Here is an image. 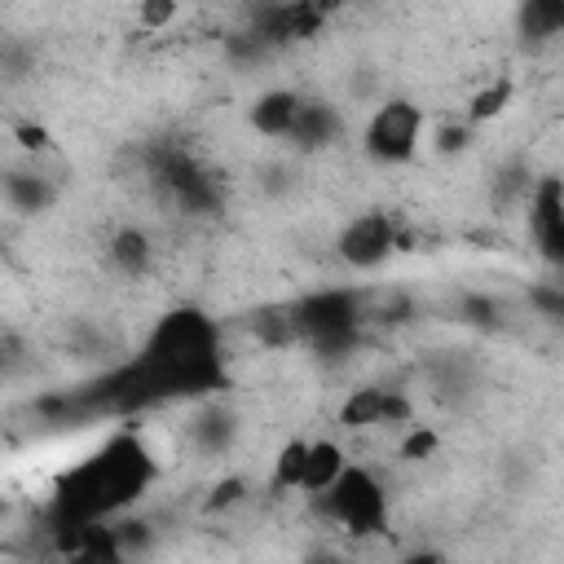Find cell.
Returning a JSON list of instances; mask_svg holds the SVG:
<instances>
[{"label": "cell", "mask_w": 564, "mask_h": 564, "mask_svg": "<svg viewBox=\"0 0 564 564\" xmlns=\"http://www.w3.org/2000/svg\"><path fill=\"white\" fill-rule=\"evenodd\" d=\"M159 467L141 436L115 432L101 449H93L84 463H75L57 489H53V529L62 524H101L119 520L150 485Z\"/></svg>", "instance_id": "cell-1"}, {"label": "cell", "mask_w": 564, "mask_h": 564, "mask_svg": "<svg viewBox=\"0 0 564 564\" xmlns=\"http://www.w3.org/2000/svg\"><path fill=\"white\" fill-rule=\"evenodd\" d=\"M291 313H295V330L304 344H313L322 357H344L361 339L366 300L357 291L326 286V291H313L304 300H291Z\"/></svg>", "instance_id": "cell-2"}, {"label": "cell", "mask_w": 564, "mask_h": 564, "mask_svg": "<svg viewBox=\"0 0 564 564\" xmlns=\"http://www.w3.org/2000/svg\"><path fill=\"white\" fill-rule=\"evenodd\" d=\"M317 502H322V516L352 538H375L388 524V489L370 467H357V463Z\"/></svg>", "instance_id": "cell-3"}, {"label": "cell", "mask_w": 564, "mask_h": 564, "mask_svg": "<svg viewBox=\"0 0 564 564\" xmlns=\"http://www.w3.org/2000/svg\"><path fill=\"white\" fill-rule=\"evenodd\" d=\"M423 132H427V115L419 101L410 97H388L370 110L366 128H361V150L383 163V167H397V163H410L423 145Z\"/></svg>", "instance_id": "cell-4"}, {"label": "cell", "mask_w": 564, "mask_h": 564, "mask_svg": "<svg viewBox=\"0 0 564 564\" xmlns=\"http://www.w3.org/2000/svg\"><path fill=\"white\" fill-rule=\"evenodd\" d=\"M150 181L189 216H207L220 207V189L212 181V172L185 154L181 145H154L150 150Z\"/></svg>", "instance_id": "cell-5"}, {"label": "cell", "mask_w": 564, "mask_h": 564, "mask_svg": "<svg viewBox=\"0 0 564 564\" xmlns=\"http://www.w3.org/2000/svg\"><path fill=\"white\" fill-rule=\"evenodd\" d=\"M401 247H405V229H401V220H397L392 212H379V207L352 216V220L339 229V238H335L339 260H344L348 269H357V273H375V269H383Z\"/></svg>", "instance_id": "cell-6"}, {"label": "cell", "mask_w": 564, "mask_h": 564, "mask_svg": "<svg viewBox=\"0 0 564 564\" xmlns=\"http://www.w3.org/2000/svg\"><path fill=\"white\" fill-rule=\"evenodd\" d=\"M524 207H529V234L538 242V256L564 273V181L538 176Z\"/></svg>", "instance_id": "cell-7"}, {"label": "cell", "mask_w": 564, "mask_h": 564, "mask_svg": "<svg viewBox=\"0 0 564 564\" xmlns=\"http://www.w3.org/2000/svg\"><path fill=\"white\" fill-rule=\"evenodd\" d=\"M326 26V9L322 4H256L247 13V31L273 53L282 44H300L313 40Z\"/></svg>", "instance_id": "cell-8"}, {"label": "cell", "mask_w": 564, "mask_h": 564, "mask_svg": "<svg viewBox=\"0 0 564 564\" xmlns=\"http://www.w3.org/2000/svg\"><path fill=\"white\" fill-rule=\"evenodd\" d=\"M414 419V405L401 388H352L339 405V423L361 432V427H392V423H410Z\"/></svg>", "instance_id": "cell-9"}, {"label": "cell", "mask_w": 564, "mask_h": 564, "mask_svg": "<svg viewBox=\"0 0 564 564\" xmlns=\"http://www.w3.org/2000/svg\"><path fill=\"white\" fill-rule=\"evenodd\" d=\"M300 110H304V93H295V88H269V93H260L251 101L247 123L260 137H269V141H291V132L300 123Z\"/></svg>", "instance_id": "cell-10"}, {"label": "cell", "mask_w": 564, "mask_h": 564, "mask_svg": "<svg viewBox=\"0 0 564 564\" xmlns=\"http://www.w3.org/2000/svg\"><path fill=\"white\" fill-rule=\"evenodd\" d=\"M339 132H344V115L330 101H322V97H304V110H300V123L291 132V145L304 150V154H313V150L335 145Z\"/></svg>", "instance_id": "cell-11"}, {"label": "cell", "mask_w": 564, "mask_h": 564, "mask_svg": "<svg viewBox=\"0 0 564 564\" xmlns=\"http://www.w3.org/2000/svg\"><path fill=\"white\" fill-rule=\"evenodd\" d=\"M352 463L344 458V449L335 445V441H308V454H304V476H300V494H308V498H322L344 471H348Z\"/></svg>", "instance_id": "cell-12"}, {"label": "cell", "mask_w": 564, "mask_h": 564, "mask_svg": "<svg viewBox=\"0 0 564 564\" xmlns=\"http://www.w3.org/2000/svg\"><path fill=\"white\" fill-rule=\"evenodd\" d=\"M4 198H9L13 212L35 216V212H44V207L57 198V189H53L48 176H40V172H18V167H13V172L4 176Z\"/></svg>", "instance_id": "cell-13"}, {"label": "cell", "mask_w": 564, "mask_h": 564, "mask_svg": "<svg viewBox=\"0 0 564 564\" xmlns=\"http://www.w3.org/2000/svg\"><path fill=\"white\" fill-rule=\"evenodd\" d=\"M106 256H110V264L119 269V273H145L150 269V260H154V242H150V234L145 229H119L115 238H110V247H106Z\"/></svg>", "instance_id": "cell-14"}, {"label": "cell", "mask_w": 564, "mask_h": 564, "mask_svg": "<svg viewBox=\"0 0 564 564\" xmlns=\"http://www.w3.org/2000/svg\"><path fill=\"white\" fill-rule=\"evenodd\" d=\"M516 26H520V35L533 40V44L564 35V0H529V4H520Z\"/></svg>", "instance_id": "cell-15"}, {"label": "cell", "mask_w": 564, "mask_h": 564, "mask_svg": "<svg viewBox=\"0 0 564 564\" xmlns=\"http://www.w3.org/2000/svg\"><path fill=\"white\" fill-rule=\"evenodd\" d=\"M189 432H194L198 449H207V454H220V449L234 441V432H238V427H234V414H229L225 405H212V401H207V405L198 410V419L189 423Z\"/></svg>", "instance_id": "cell-16"}, {"label": "cell", "mask_w": 564, "mask_h": 564, "mask_svg": "<svg viewBox=\"0 0 564 564\" xmlns=\"http://www.w3.org/2000/svg\"><path fill=\"white\" fill-rule=\"evenodd\" d=\"M511 97H516V79H511V75H498L494 84H485L480 93H471V101H467V123H489V119H498V115L511 106Z\"/></svg>", "instance_id": "cell-17"}, {"label": "cell", "mask_w": 564, "mask_h": 564, "mask_svg": "<svg viewBox=\"0 0 564 564\" xmlns=\"http://www.w3.org/2000/svg\"><path fill=\"white\" fill-rule=\"evenodd\" d=\"M304 454H308V441H286L278 449V458H273V489H300Z\"/></svg>", "instance_id": "cell-18"}, {"label": "cell", "mask_w": 564, "mask_h": 564, "mask_svg": "<svg viewBox=\"0 0 564 564\" xmlns=\"http://www.w3.org/2000/svg\"><path fill=\"white\" fill-rule=\"evenodd\" d=\"M467 141H471V123H445V128H436V150L441 154H454Z\"/></svg>", "instance_id": "cell-19"}, {"label": "cell", "mask_w": 564, "mask_h": 564, "mask_svg": "<svg viewBox=\"0 0 564 564\" xmlns=\"http://www.w3.org/2000/svg\"><path fill=\"white\" fill-rule=\"evenodd\" d=\"M432 449H436V432H432V427H414V432L401 441V454H405V458H414V463H419V458H427Z\"/></svg>", "instance_id": "cell-20"}, {"label": "cell", "mask_w": 564, "mask_h": 564, "mask_svg": "<svg viewBox=\"0 0 564 564\" xmlns=\"http://www.w3.org/2000/svg\"><path fill=\"white\" fill-rule=\"evenodd\" d=\"M13 137H18V145H22V150H35V154H40V150H48V132H44L40 123H18V128H13Z\"/></svg>", "instance_id": "cell-21"}, {"label": "cell", "mask_w": 564, "mask_h": 564, "mask_svg": "<svg viewBox=\"0 0 564 564\" xmlns=\"http://www.w3.org/2000/svg\"><path fill=\"white\" fill-rule=\"evenodd\" d=\"M176 18V4H141V26H163Z\"/></svg>", "instance_id": "cell-22"}, {"label": "cell", "mask_w": 564, "mask_h": 564, "mask_svg": "<svg viewBox=\"0 0 564 564\" xmlns=\"http://www.w3.org/2000/svg\"><path fill=\"white\" fill-rule=\"evenodd\" d=\"M238 494H242V480H225V485H216L212 507H229V502H238Z\"/></svg>", "instance_id": "cell-23"}, {"label": "cell", "mask_w": 564, "mask_h": 564, "mask_svg": "<svg viewBox=\"0 0 564 564\" xmlns=\"http://www.w3.org/2000/svg\"><path fill=\"white\" fill-rule=\"evenodd\" d=\"M397 564H445L436 551H410V555H401Z\"/></svg>", "instance_id": "cell-24"}, {"label": "cell", "mask_w": 564, "mask_h": 564, "mask_svg": "<svg viewBox=\"0 0 564 564\" xmlns=\"http://www.w3.org/2000/svg\"><path fill=\"white\" fill-rule=\"evenodd\" d=\"M304 564H348L344 555H335V551H317V555H308Z\"/></svg>", "instance_id": "cell-25"}]
</instances>
